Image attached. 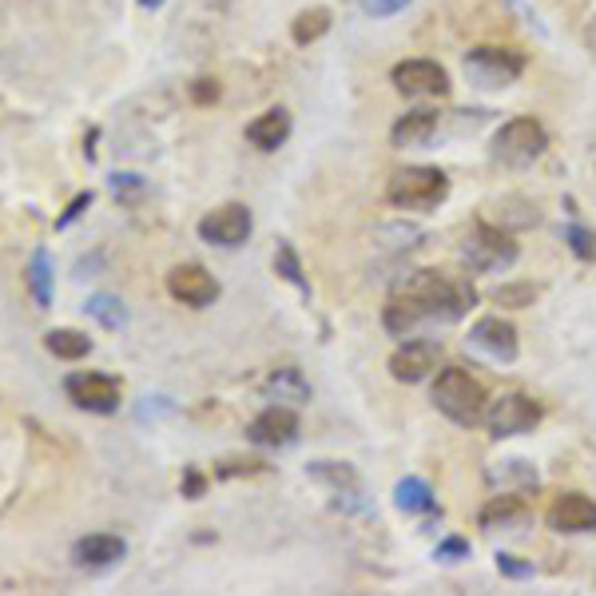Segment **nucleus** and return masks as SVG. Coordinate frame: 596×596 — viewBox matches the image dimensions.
Listing matches in <instances>:
<instances>
[{
    "instance_id": "72a5a7b5",
    "label": "nucleus",
    "mask_w": 596,
    "mask_h": 596,
    "mask_svg": "<svg viewBox=\"0 0 596 596\" xmlns=\"http://www.w3.org/2000/svg\"><path fill=\"white\" fill-rule=\"evenodd\" d=\"M255 474H266V465L255 462V457H235V462H223L215 465V477H255Z\"/></svg>"
},
{
    "instance_id": "c85d7f7f",
    "label": "nucleus",
    "mask_w": 596,
    "mask_h": 596,
    "mask_svg": "<svg viewBox=\"0 0 596 596\" xmlns=\"http://www.w3.org/2000/svg\"><path fill=\"white\" fill-rule=\"evenodd\" d=\"M541 294L537 283H502L497 291L489 294L497 306H509V311H525V306H533V299Z\"/></svg>"
},
{
    "instance_id": "6ab92c4d",
    "label": "nucleus",
    "mask_w": 596,
    "mask_h": 596,
    "mask_svg": "<svg viewBox=\"0 0 596 596\" xmlns=\"http://www.w3.org/2000/svg\"><path fill=\"white\" fill-rule=\"evenodd\" d=\"M437 132V112L434 108H414V112L397 115L394 128H390V143L394 148H422Z\"/></svg>"
},
{
    "instance_id": "f704fd0d",
    "label": "nucleus",
    "mask_w": 596,
    "mask_h": 596,
    "mask_svg": "<svg viewBox=\"0 0 596 596\" xmlns=\"http://www.w3.org/2000/svg\"><path fill=\"white\" fill-rule=\"evenodd\" d=\"M497 573H502V577H509V580H529L533 565H529V560L513 557V553H497Z\"/></svg>"
},
{
    "instance_id": "393cba45",
    "label": "nucleus",
    "mask_w": 596,
    "mask_h": 596,
    "mask_svg": "<svg viewBox=\"0 0 596 596\" xmlns=\"http://www.w3.org/2000/svg\"><path fill=\"white\" fill-rule=\"evenodd\" d=\"M493 215H497V228H505V231H529V228H537L541 211H537V203H529V199L505 195Z\"/></svg>"
},
{
    "instance_id": "423d86ee",
    "label": "nucleus",
    "mask_w": 596,
    "mask_h": 596,
    "mask_svg": "<svg viewBox=\"0 0 596 596\" xmlns=\"http://www.w3.org/2000/svg\"><path fill=\"white\" fill-rule=\"evenodd\" d=\"M525 52L505 44H477L465 52V77L474 80L477 88H509L525 72Z\"/></svg>"
},
{
    "instance_id": "2f4dec72",
    "label": "nucleus",
    "mask_w": 596,
    "mask_h": 596,
    "mask_svg": "<svg viewBox=\"0 0 596 596\" xmlns=\"http://www.w3.org/2000/svg\"><path fill=\"white\" fill-rule=\"evenodd\" d=\"M565 243L573 246V255L585 259V263H596V231L580 228V223H568L565 228Z\"/></svg>"
},
{
    "instance_id": "9b49d317",
    "label": "nucleus",
    "mask_w": 596,
    "mask_h": 596,
    "mask_svg": "<svg viewBox=\"0 0 596 596\" xmlns=\"http://www.w3.org/2000/svg\"><path fill=\"white\" fill-rule=\"evenodd\" d=\"M168 294H171V299H175V303L203 311V306H211V303H215V299H219V283H215V275H211L208 266H199V263H180V266H171V275H168Z\"/></svg>"
},
{
    "instance_id": "4be33fe9",
    "label": "nucleus",
    "mask_w": 596,
    "mask_h": 596,
    "mask_svg": "<svg viewBox=\"0 0 596 596\" xmlns=\"http://www.w3.org/2000/svg\"><path fill=\"white\" fill-rule=\"evenodd\" d=\"M394 505L402 513H410V517H434V513H442L434 502V489H430L422 477H406V482H397Z\"/></svg>"
},
{
    "instance_id": "4468645a",
    "label": "nucleus",
    "mask_w": 596,
    "mask_h": 596,
    "mask_svg": "<svg viewBox=\"0 0 596 596\" xmlns=\"http://www.w3.org/2000/svg\"><path fill=\"white\" fill-rule=\"evenodd\" d=\"M545 521L557 533H596V502L585 493H560L553 497Z\"/></svg>"
},
{
    "instance_id": "20e7f679",
    "label": "nucleus",
    "mask_w": 596,
    "mask_h": 596,
    "mask_svg": "<svg viewBox=\"0 0 596 596\" xmlns=\"http://www.w3.org/2000/svg\"><path fill=\"white\" fill-rule=\"evenodd\" d=\"M449 195V180L442 168H406L394 171L386 183V199L397 211H434Z\"/></svg>"
},
{
    "instance_id": "b1692460",
    "label": "nucleus",
    "mask_w": 596,
    "mask_h": 596,
    "mask_svg": "<svg viewBox=\"0 0 596 596\" xmlns=\"http://www.w3.org/2000/svg\"><path fill=\"white\" fill-rule=\"evenodd\" d=\"M84 314L88 319H95L104 331H123L128 326V306H123L120 294H88V303H84Z\"/></svg>"
},
{
    "instance_id": "aec40b11",
    "label": "nucleus",
    "mask_w": 596,
    "mask_h": 596,
    "mask_svg": "<svg viewBox=\"0 0 596 596\" xmlns=\"http://www.w3.org/2000/svg\"><path fill=\"white\" fill-rule=\"evenodd\" d=\"M263 394L266 402H279V406H303V402H311V382L303 378L299 366H283L271 370V378L263 382Z\"/></svg>"
},
{
    "instance_id": "e433bc0d",
    "label": "nucleus",
    "mask_w": 596,
    "mask_h": 596,
    "mask_svg": "<svg viewBox=\"0 0 596 596\" xmlns=\"http://www.w3.org/2000/svg\"><path fill=\"white\" fill-rule=\"evenodd\" d=\"M358 4H362V12H366V17L386 20V17H394V12L406 9L410 0H358Z\"/></svg>"
},
{
    "instance_id": "c756f323",
    "label": "nucleus",
    "mask_w": 596,
    "mask_h": 596,
    "mask_svg": "<svg viewBox=\"0 0 596 596\" xmlns=\"http://www.w3.org/2000/svg\"><path fill=\"white\" fill-rule=\"evenodd\" d=\"M489 477L502 485H517V489H537V469L529 462H521V457L502 462V469H489Z\"/></svg>"
},
{
    "instance_id": "39448f33",
    "label": "nucleus",
    "mask_w": 596,
    "mask_h": 596,
    "mask_svg": "<svg viewBox=\"0 0 596 596\" xmlns=\"http://www.w3.org/2000/svg\"><path fill=\"white\" fill-rule=\"evenodd\" d=\"M517 243H513V235L505 228H497V223H474L469 228V235H465L462 243V259L469 271H477V275H493V271H505V266L517 263Z\"/></svg>"
},
{
    "instance_id": "f3484780",
    "label": "nucleus",
    "mask_w": 596,
    "mask_h": 596,
    "mask_svg": "<svg viewBox=\"0 0 596 596\" xmlns=\"http://www.w3.org/2000/svg\"><path fill=\"white\" fill-rule=\"evenodd\" d=\"M128 557V541L115 533H88L72 545V560L80 568H112Z\"/></svg>"
},
{
    "instance_id": "0eeeda50",
    "label": "nucleus",
    "mask_w": 596,
    "mask_h": 596,
    "mask_svg": "<svg viewBox=\"0 0 596 596\" xmlns=\"http://www.w3.org/2000/svg\"><path fill=\"white\" fill-rule=\"evenodd\" d=\"M251 231H255V215L246 211V203H223V208L199 219V239L211 246H223V251L243 246Z\"/></svg>"
},
{
    "instance_id": "cd10ccee",
    "label": "nucleus",
    "mask_w": 596,
    "mask_h": 596,
    "mask_svg": "<svg viewBox=\"0 0 596 596\" xmlns=\"http://www.w3.org/2000/svg\"><path fill=\"white\" fill-rule=\"evenodd\" d=\"M275 271L291 286H299L303 294H311V283H306V275H303V263H299V251H294L291 243H279L275 246Z\"/></svg>"
},
{
    "instance_id": "f03ea898",
    "label": "nucleus",
    "mask_w": 596,
    "mask_h": 596,
    "mask_svg": "<svg viewBox=\"0 0 596 596\" xmlns=\"http://www.w3.org/2000/svg\"><path fill=\"white\" fill-rule=\"evenodd\" d=\"M434 406L442 410L449 422L457 426H477L485 417V406H489V397H485V386L462 366H445L434 382Z\"/></svg>"
},
{
    "instance_id": "f257e3e1",
    "label": "nucleus",
    "mask_w": 596,
    "mask_h": 596,
    "mask_svg": "<svg viewBox=\"0 0 596 596\" xmlns=\"http://www.w3.org/2000/svg\"><path fill=\"white\" fill-rule=\"evenodd\" d=\"M402 291H410L426 311V322H457L465 319V311L477 303V291L469 283L442 275V271H414L402 283Z\"/></svg>"
},
{
    "instance_id": "412c9836",
    "label": "nucleus",
    "mask_w": 596,
    "mask_h": 596,
    "mask_svg": "<svg viewBox=\"0 0 596 596\" xmlns=\"http://www.w3.org/2000/svg\"><path fill=\"white\" fill-rule=\"evenodd\" d=\"M24 283H29L32 291V303L40 306V311H48L52 306V283H57V266H52V255H48L44 246H37L29 259V271H24Z\"/></svg>"
},
{
    "instance_id": "a211bd4d",
    "label": "nucleus",
    "mask_w": 596,
    "mask_h": 596,
    "mask_svg": "<svg viewBox=\"0 0 596 596\" xmlns=\"http://www.w3.org/2000/svg\"><path fill=\"white\" fill-rule=\"evenodd\" d=\"M291 140V112L286 108H266L263 115L246 123V143L259 152H279Z\"/></svg>"
},
{
    "instance_id": "a878e982",
    "label": "nucleus",
    "mask_w": 596,
    "mask_h": 596,
    "mask_svg": "<svg viewBox=\"0 0 596 596\" xmlns=\"http://www.w3.org/2000/svg\"><path fill=\"white\" fill-rule=\"evenodd\" d=\"M306 474H311L314 482L326 485V489H334V497L358 489V474H354V465H346V462H311L306 465Z\"/></svg>"
},
{
    "instance_id": "ea45409f",
    "label": "nucleus",
    "mask_w": 596,
    "mask_h": 596,
    "mask_svg": "<svg viewBox=\"0 0 596 596\" xmlns=\"http://www.w3.org/2000/svg\"><path fill=\"white\" fill-rule=\"evenodd\" d=\"M585 44H588V52H596V17L588 20V29H585Z\"/></svg>"
},
{
    "instance_id": "7ed1b4c3",
    "label": "nucleus",
    "mask_w": 596,
    "mask_h": 596,
    "mask_svg": "<svg viewBox=\"0 0 596 596\" xmlns=\"http://www.w3.org/2000/svg\"><path fill=\"white\" fill-rule=\"evenodd\" d=\"M545 148H549V132L533 115H517V120L502 123L493 135V160L505 168H529L545 155Z\"/></svg>"
},
{
    "instance_id": "c9c22d12",
    "label": "nucleus",
    "mask_w": 596,
    "mask_h": 596,
    "mask_svg": "<svg viewBox=\"0 0 596 596\" xmlns=\"http://www.w3.org/2000/svg\"><path fill=\"white\" fill-rule=\"evenodd\" d=\"M219 95H223V88H219V80H211V77H199L195 84H191V100H195L199 108L215 104Z\"/></svg>"
},
{
    "instance_id": "a19ab883",
    "label": "nucleus",
    "mask_w": 596,
    "mask_h": 596,
    "mask_svg": "<svg viewBox=\"0 0 596 596\" xmlns=\"http://www.w3.org/2000/svg\"><path fill=\"white\" fill-rule=\"evenodd\" d=\"M135 4H140V9H148V12H155V9H163L168 0H135Z\"/></svg>"
},
{
    "instance_id": "5701e85b",
    "label": "nucleus",
    "mask_w": 596,
    "mask_h": 596,
    "mask_svg": "<svg viewBox=\"0 0 596 596\" xmlns=\"http://www.w3.org/2000/svg\"><path fill=\"white\" fill-rule=\"evenodd\" d=\"M44 346L52 358L60 362H80L92 354V339L84 331H72V326H60V331H48L44 334Z\"/></svg>"
},
{
    "instance_id": "9d476101",
    "label": "nucleus",
    "mask_w": 596,
    "mask_h": 596,
    "mask_svg": "<svg viewBox=\"0 0 596 596\" xmlns=\"http://www.w3.org/2000/svg\"><path fill=\"white\" fill-rule=\"evenodd\" d=\"M394 88L406 100H422V95H445L449 92V72L437 60H402L390 72Z\"/></svg>"
},
{
    "instance_id": "1a4fd4ad",
    "label": "nucleus",
    "mask_w": 596,
    "mask_h": 596,
    "mask_svg": "<svg viewBox=\"0 0 596 596\" xmlns=\"http://www.w3.org/2000/svg\"><path fill=\"white\" fill-rule=\"evenodd\" d=\"M537 422H541V406L525 394H502L497 402L485 406V426H489L493 437L529 434Z\"/></svg>"
},
{
    "instance_id": "58836bf2",
    "label": "nucleus",
    "mask_w": 596,
    "mask_h": 596,
    "mask_svg": "<svg viewBox=\"0 0 596 596\" xmlns=\"http://www.w3.org/2000/svg\"><path fill=\"white\" fill-rule=\"evenodd\" d=\"M203 489H208L203 474H199V469H188V474H183V497H191V502H195V497H203Z\"/></svg>"
},
{
    "instance_id": "ddd939ff",
    "label": "nucleus",
    "mask_w": 596,
    "mask_h": 596,
    "mask_svg": "<svg viewBox=\"0 0 596 596\" xmlns=\"http://www.w3.org/2000/svg\"><path fill=\"white\" fill-rule=\"evenodd\" d=\"M469 346L482 354H489L493 362H513L517 358V326L505 322L502 314H489V319H477L474 331H469Z\"/></svg>"
},
{
    "instance_id": "4c0bfd02",
    "label": "nucleus",
    "mask_w": 596,
    "mask_h": 596,
    "mask_svg": "<svg viewBox=\"0 0 596 596\" xmlns=\"http://www.w3.org/2000/svg\"><path fill=\"white\" fill-rule=\"evenodd\" d=\"M84 208H92V191H80V195L72 199V203H68V208H64V215L57 219V228L64 231L68 223H77V219L84 215Z\"/></svg>"
},
{
    "instance_id": "6e6552de",
    "label": "nucleus",
    "mask_w": 596,
    "mask_h": 596,
    "mask_svg": "<svg viewBox=\"0 0 596 596\" xmlns=\"http://www.w3.org/2000/svg\"><path fill=\"white\" fill-rule=\"evenodd\" d=\"M64 394L77 410L88 414H115L120 410V382L112 374H95V370H77L64 378Z\"/></svg>"
},
{
    "instance_id": "79ce46f5",
    "label": "nucleus",
    "mask_w": 596,
    "mask_h": 596,
    "mask_svg": "<svg viewBox=\"0 0 596 596\" xmlns=\"http://www.w3.org/2000/svg\"><path fill=\"white\" fill-rule=\"evenodd\" d=\"M203 4H208V9H228L231 0H203Z\"/></svg>"
},
{
    "instance_id": "7c9ffc66",
    "label": "nucleus",
    "mask_w": 596,
    "mask_h": 596,
    "mask_svg": "<svg viewBox=\"0 0 596 596\" xmlns=\"http://www.w3.org/2000/svg\"><path fill=\"white\" fill-rule=\"evenodd\" d=\"M108 188H112V195L120 199V203H128V208H135V203L148 195V180L135 175V171H115L112 180H108Z\"/></svg>"
},
{
    "instance_id": "bb28decb",
    "label": "nucleus",
    "mask_w": 596,
    "mask_h": 596,
    "mask_svg": "<svg viewBox=\"0 0 596 596\" xmlns=\"http://www.w3.org/2000/svg\"><path fill=\"white\" fill-rule=\"evenodd\" d=\"M326 32H331V9H322V4L303 9L291 24V40H294V44H303V48L314 44V40H322Z\"/></svg>"
},
{
    "instance_id": "f8f14e48",
    "label": "nucleus",
    "mask_w": 596,
    "mask_h": 596,
    "mask_svg": "<svg viewBox=\"0 0 596 596\" xmlns=\"http://www.w3.org/2000/svg\"><path fill=\"white\" fill-rule=\"evenodd\" d=\"M437 354H442V342L437 339H410L406 346H397V351L390 354V374H394L397 382L414 386V382L430 378V370L437 366Z\"/></svg>"
},
{
    "instance_id": "dca6fc26",
    "label": "nucleus",
    "mask_w": 596,
    "mask_h": 596,
    "mask_svg": "<svg viewBox=\"0 0 596 596\" xmlns=\"http://www.w3.org/2000/svg\"><path fill=\"white\" fill-rule=\"evenodd\" d=\"M533 521V509L525 505V497L517 493H502V497H489L485 509L477 513V525L489 533H521Z\"/></svg>"
},
{
    "instance_id": "473e14b6",
    "label": "nucleus",
    "mask_w": 596,
    "mask_h": 596,
    "mask_svg": "<svg viewBox=\"0 0 596 596\" xmlns=\"http://www.w3.org/2000/svg\"><path fill=\"white\" fill-rule=\"evenodd\" d=\"M469 541L465 537H445L437 541V549H434V560H442V565H457V560H469Z\"/></svg>"
},
{
    "instance_id": "2eb2a0df",
    "label": "nucleus",
    "mask_w": 596,
    "mask_h": 596,
    "mask_svg": "<svg viewBox=\"0 0 596 596\" xmlns=\"http://www.w3.org/2000/svg\"><path fill=\"white\" fill-rule=\"evenodd\" d=\"M246 437L255 445H271V449H279V445H291L294 437H299V414H294L291 406H266L263 414L246 426Z\"/></svg>"
}]
</instances>
